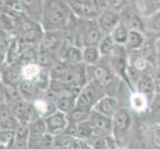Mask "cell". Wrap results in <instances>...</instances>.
<instances>
[{
    "instance_id": "cell-1",
    "label": "cell",
    "mask_w": 160,
    "mask_h": 149,
    "mask_svg": "<svg viewBox=\"0 0 160 149\" xmlns=\"http://www.w3.org/2000/svg\"><path fill=\"white\" fill-rule=\"evenodd\" d=\"M77 16L65 0H43L40 24L44 31L68 30Z\"/></svg>"
},
{
    "instance_id": "cell-2",
    "label": "cell",
    "mask_w": 160,
    "mask_h": 149,
    "mask_svg": "<svg viewBox=\"0 0 160 149\" xmlns=\"http://www.w3.org/2000/svg\"><path fill=\"white\" fill-rule=\"evenodd\" d=\"M87 24L82 27L79 33V41L80 46L82 48L89 46H98L104 34L98 25L97 20L86 19Z\"/></svg>"
},
{
    "instance_id": "cell-3",
    "label": "cell",
    "mask_w": 160,
    "mask_h": 149,
    "mask_svg": "<svg viewBox=\"0 0 160 149\" xmlns=\"http://www.w3.org/2000/svg\"><path fill=\"white\" fill-rule=\"evenodd\" d=\"M65 43V32L62 30L44 31V35L39 45L42 51L51 53L59 58L61 49Z\"/></svg>"
},
{
    "instance_id": "cell-4",
    "label": "cell",
    "mask_w": 160,
    "mask_h": 149,
    "mask_svg": "<svg viewBox=\"0 0 160 149\" xmlns=\"http://www.w3.org/2000/svg\"><path fill=\"white\" fill-rule=\"evenodd\" d=\"M97 22L104 35L110 34L120 22V14L118 11L107 8L97 18Z\"/></svg>"
},
{
    "instance_id": "cell-5",
    "label": "cell",
    "mask_w": 160,
    "mask_h": 149,
    "mask_svg": "<svg viewBox=\"0 0 160 149\" xmlns=\"http://www.w3.org/2000/svg\"><path fill=\"white\" fill-rule=\"evenodd\" d=\"M59 59L71 65L82 63V48L65 41L60 51Z\"/></svg>"
},
{
    "instance_id": "cell-6",
    "label": "cell",
    "mask_w": 160,
    "mask_h": 149,
    "mask_svg": "<svg viewBox=\"0 0 160 149\" xmlns=\"http://www.w3.org/2000/svg\"><path fill=\"white\" fill-rule=\"evenodd\" d=\"M97 101V91L92 85H89L82 87L77 97V106L76 107L90 110L92 107H95Z\"/></svg>"
},
{
    "instance_id": "cell-7",
    "label": "cell",
    "mask_w": 160,
    "mask_h": 149,
    "mask_svg": "<svg viewBox=\"0 0 160 149\" xmlns=\"http://www.w3.org/2000/svg\"><path fill=\"white\" fill-rule=\"evenodd\" d=\"M1 80L4 85L18 87L22 81V66L18 63L7 65L1 72Z\"/></svg>"
},
{
    "instance_id": "cell-8",
    "label": "cell",
    "mask_w": 160,
    "mask_h": 149,
    "mask_svg": "<svg viewBox=\"0 0 160 149\" xmlns=\"http://www.w3.org/2000/svg\"><path fill=\"white\" fill-rule=\"evenodd\" d=\"M47 130L51 134H58L62 132L68 124V119L66 113L63 112H56L49 115L45 120Z\"/></svg>"
},
{
    "instance_id": "cell-9",
    "label": "cell",
    "mask_w": 160,
    "mask_h": 149,
    "mask_svg": "<svg viewBox=\"0 0 160 149\" xmlns=\"http://www.w3.org/2000/svg\"><path fill=\"white\" fill-rule=\"evenodd\" d=\"M19 2L27 17L40 22L43 9V0H19Z\"/></svg>"
},
{
    "instance_id": "cell-10",
    "label": "cell",
    "mask_w": 160,
    "mask_h": 149,
    "mask_svg": "<svg viewBox=\"0 0 160 149\" xmlns=\"http://www.w3.org/2000/svg\"><path fill=\"white\" fill-rule=\"evenodd\" d=\"M118 101L112 97H103L98 99L95 106V110L107 117H114L118 112Z\"/></svg>"
},
{
    "instance_id": "cell-11",
    "label": "cell",
    "mask_w": 160,
    "mask_h": 149,
    "mask_svg": "<svg viewBox=\"0 0 160 149\" xmlns=\"http://www.w3.org/2000/svg\"><path fill=\"white\" fill-rule=\"evenodd\" d=\"M146 41V37L144 33L137 31V30H131L129 29L128 37L126 43L124 45V48L128 51H138V50L143 46V44Z\"/></svg>"
},
{
    "instance_id": "cell-12",
    "label": "cell",
    "mask_w": 160,
    "mask_h": 149,
    "mask_svg": "<svg viewBox=\"0 0 160 149\" xmlns=\"http://www.w3.org/2000/svg\"><path fill=\"white\" fill-rule=\"evenodd\" d=\"M136 90L138 92L143 93L147 98L152 97L153 92H155V84L154 78L150 75H143L136 82Z\"/></svg>"
},
{
    "instance_id": "cell-13",
    "label": "cell",
    "mask_w": 160,
    "mask_h": 149,
    "mask_svg": "<svg viewBox=\"0 0 160 149\" xmlns=\"http://www.w3.org/2000/svg\"><path fill=\"white\" fill-rule=\"evenodd\" d=\"M90 122L92 126V128L106 131L108 130L112 126V120H110L109 117H107L101 112L93 110L90 115Z\"/></svg>"
},
{
    "instance_id": "cell-14",
    "label": "cell",
    "mask_w": 160,
    "mask_h": 149,
    "mask_svg": "<svg viewBox=\"0 0 160 149\" xmlns=\"http://www.w3.org/2000/svg\"><path fill=\"white\" fill-rule=\"evenodd\" d=\"M102 58V55L97 46H89L82 48V63L88 66H95Z\"/></svg>"
},
{
    "instance_id": "cell-15",
    "label": "cell",
    "mask_w": 160,
    "mask_h": 149,
    "mask_svg": "<svg viewBox=\"0 0 160 149\" xmlns=\"http://www.w3.org/2000/svg\"><path fill=\"white\" fill-rule=\"evenodd\" d=\"M38 59H39V47H30L25 49L20 54L17 63L21 66L38 64Z\"/></svg>"
},
{
    "instance_id": "cell-16",
    "label": "cell",
    "mask_w": 160,
    "mask_h": 149,
    "mask_svg": "<svg viewBox=\"0 0 160 149\" xmlns=\"http://www.w3.org/2000/svg\"><path fill=\"white\" fill-rule=\"evenodd\" d=\"M128 32H129V28L128 27V25H125L122 22H119L118 24V26L112 30V32L110 33L113 41L115 42L118 46H123L125 45L126 40H128Z\"/></svg>"
},
{
    "instance_id": "cell-17",
    "label": "cell",
    "mask_w": 160,
    "mask_h": 149,
    "mask_svg": "<svg viewBox=\"0 0 160 149\" xmlns=\"http://www.w3.org/2000/svg\"><path fill=\"white\" fill-rule=\"evenodd\" d=\"M46 130L47 126L45 121H42L40 119L34 121L29 128V139L31 141H38L40 144V140Z\"/></svg>"
},
{
    "instance_id": "cell-18",
    "label": "cell",
    "mask_w": 160,
    "mask_h": 149,
    "mask_svg": "<svg viewBox=\"0 0 160 149\" xmlns=\"http://www.w3.org/2000/svg\"><path fill=\"white\" fill-rule=\"evenodd\" d=\"M118 45L113 41L112 37L110 34L104 35L102 41L98 44V50H100L102 57L103 56H112V55L115 52V47Z\"/></svg>"
},
{
    "instance_id": "cell-19",
    "label": "cell",
    "mask_w": 160,
    "mask_h": 149,
    "mask_svg": "<svg viewBox=\"0 0 160 149\" xmlns=\"http://www.w3.org/2000/svg\"><path fill=\"white\" fill-rule=\"evenodd\" d=\"M56 106L60 112H63L65 113L72 112L77 106V98H75L73 95L60 96L59 98L57 99Z\"/></svg>"
},
{
    "instance_id": "cell-20",
    "label": "cell",
    "mask_w": 160,
    "mask_h": 149,
    "mask_svg": "<svg viewBox=\"0 0 160 149\" xmlns=\"http://www.w3.org/2000/svg\"><path fill=\"white\" fill-rule=\"evenodd\" d=\"M42 68L39 64H30L22 66V80L36 81L40 76Z\"/></svg>"
},
{
    "instance_id": "cell-21",
    "label": "cell",
    "mask_w": 160,
    "mask_h": 149,
    "mask_svg": "<svg viewBox=\"0 0 160 149\" xmlns=\"http://www.w3.org/2000/svg\"><path fill=\"white\" fill-rule=\"evenodd\" d=\"M92 76L93 79L103 86L108 85L112 81V74H110V72L106 67H102V66L95 65V68H93L92 71Z\"/></svg>"
},
{
    "instance_id": "cell-22",
    "label": "cell",
    "mask_w": 160,
    "mask_h": 149,
    "mask_svg": "<svg viewBox=\"0 0 160 149\" xmlns=\"http://www.w3.org/2000/svg\"><path fill=\"white\" fill-rule=\"evenodd\" d=\"M33 106H34L37 113L42 115V117H48L49 115H51L54 112H56V107H55L54 104L50 102L38 99V101H36L34 103H33Z\"/></svg>"
},
{
    "instance_id": "cell-23",
    "label": "cell",
    "mask_w": 160,
    "mask_h": 149,
    "mask_svg": "<svg viewBox=\"0 0 160 149\" xmlns=\"http://www.w3.org/2000/svg\"><path fill=\"white\" fill-rule=\"evenodd\" d=\"M145 30L160 34V10L150 16L144 17Z\"/></svg>"
},
{
    "instance_id": "cell-24",
    "label": "cell",
    "mask_w": 160,
    "mask_h": 149,
    "mask_svg": "<svg viewBox=\"0 0 160 149\" xmlns=\"http://www.w3.org/2000/svg\"><path fill=\"white\" fill-rule=\"evenodd\" d=\"M130 123V115L126 110H120L114 114V125L119 130H124Z\"/></svg>"
},
{
    "instance_id": "cell-25",
    "label": "cell",
    "mask_w": 160,
    "mask_h": 149,
    "mask_svg": "<svg viewBox=\"0 0 160 149\" xmlns=\"http://www.w3.org/2000/svg\"><path fill=\"white\" fill-rule=\"evenodd\" d=\"M130 102H131L132 107L135 110H137V112H143L147 107L148 98L143 95V93L136 92L131 96Z\"/></svg>"
},
{
    "instance_id": "cell-26",
    "label": "cell",
    "mask_w": 160,
    "mask_h": 149,
    "mask_svg": "<svg viewBox=\"0 0 160 149\" xmlns=\"http://www.w3.org/2000/svg\"><path fill=\"white\" fill-rule=\"evenodd\" d=\"M27 103H28V102H24L22 101H18L17 102L15 103V106L13 107L14 117L18 118V120L20 121L21 124H26L27 122H29L28 118H27V114H26Z\"/></svg>"
},
{
    "instance_id": "cell-27",
    "label": "cell",
    "mask_w": 160,
    "mask_h": 149,
    "mask_svg": "<svg viewBox=\"0 0 160 149\" xmlns=\"http://www.w3.org/2000/svg\"><path fill=\"white\" fill-rule=\"evenodd\" d=\"M142 13L144 17L150 16L160 10V0H141Z\"/></svg>"
},
{
    "instance_id": "cell-28",
    "label": "cell",
    "mask_w": 160,
    "mask_h": 149,
    "mask_svg": "<svg viewBox=\"0 0 160 149\" xmlns=\"http://www.w3.org/2000/svg\"><path fill=\"white\" fill-rule=\"evenodd\" d=\"M128 27L131 30H137L144 33L145 31V23L144 20H143L141 17H139L138 15L132 14L130 15V17L128 19Z\"/></svg>"
},
{
    "instance_id": "cell-29",
    "label": "cell",
    "mask_w": 160,
    "mask_h": 149,
    "mask_svg": "<svg viewBox=\"0 0 160 149\" xmlns=\"http://www.w3.org/2000/svg\"><path fill=\"white\" fill-rule=\"evenodd\" d=\"M19 126L18 118L11 115H6L0 119V128L1 129H10V130H16Z\"/></svg>"
},
{
    "instance_id": "cell-30",
    "label": "cell",
    "mask_w": 160,
    "mask_h": 149,
    "mask_svg": "<svg viewBox=\"0 0 160 149\" xmlns=\"http://www.w3.org/2000/svg\"><path fill=\"white\" fill-rule=\"evenodd\" d=\"M92 128V126L90 121H82V122L77 125V135L79 137H82V138L87 137L90 134Z\"/></svg>"
},
{
    "instance_id": "cell-31",
    "label": "cell",
    "mask_w": 160,
    "mask_h": 149,
    "mask_svg": "<svg viewBox=\"0 0 160 149\" xmlns=\"http://www.w3.org/2000/svg\"><path fill=\"white\" fill-rule=\"evenodd\" d=\"M15 137V130L1 129L0 130V143L7 145L10 141H12Z\"/></svg>"
},
{
    "instance_id": "cell-32",
    "label": "cell",
    "mask_w": 160,
    "mask_h": 149,
    "mask_svg": "<svg viewBox=\"0 0 160 149\" xmlns=\"http://www.w3.org/2000/svg\"><path fill=\"white\" fill-rule=\"evenodd\" d=\"M89 115V110L76 107L71 112V117L76 121H82Z\"/></svg>"
},
{
    "instance_id": "cell-33",
    "label": "cell",
    "mask_w": 160,
    "mask_h": 149,
    "mask_svg": "<svg viewBox=\"0 0 160 149\" xmlns=\"http://www.w3.org/2000/svg\"><path fill=\"white\" fill-rule=\"evenodd\" d=\"M131 64L137 71L140 72V71H144L149 63H148V61L146 59H144L141 56H138V57L134 58L133 62H132Z\"/></svg>"
},
{
    "instance_id": "cell-34",
    "label": "cell",
    "mask_w": 160,
    "mask_h": 149,
    "mask_svg": "<svg viewBox=\"0 0 160 149\" xmlns=\"http://www.w3.org/2000/svg\"><path fill=\"white\" fill-rule=\"evenodd\" d=\"M53 143V137H52V134L51 133H44V135L42 136V138L40 140V148H43V149H48L52 145Z\"/></svg>"
},
{
    "instance_id": "cell-35",
    "label": "cell",
    "mask_w": 160,
    "mask_h": 149,
    "mask_svg": "<svg viewBox=\"0 0 160 149\" xmlns=\"http://www.w3.org/2000/svg\"><path fill=\"white\" fill-rule=\"evenodd\" d=\"M126 0H108V8L112 9L115 11H120V9L123 7Z\"/></svg>"
},
{
    "instance_id": "cell-36",
    "label": "cell",
    "mask_w": 160,
    "mask_h": 149,
    "mask_svg": "<svg viewBox=\"0 0 160 149\" xmlns=\"http://www.w3.org/2000/svg\"><path fill=\"white\" fill-rule=\"evenodd\" d=\"M12 149H28V138H15Z\"/></svg>"
},
{
    "instance_id": "cell-37",
    "label": "cell",
    "mask_w": 160,
    "mask_h": 149,
    "mask_svg": "<svg viewBox=\"0 0 160 149\" xmlns=\"http://www.w3.org/2000/svg\"><path fill=\"white\" fill-rule=\"evenodd\" d=\"M154 84H155V92L160 93V71H158L154 77Z\"/></svg>"
},
{
    "instance_id": "cell-38",
    "label": "cell",
    "mask_w": 160,
    "mask_h": 149,
    "mask_svg": "<svg viewBox=\"0 0 160 149\" xmlns=\"http://www.w3.org/2000/svg\"><path fill=\"white\" fill-rule=\"evenodd\" d=\"M155 48H156V58H157V61H158V65L160 67V38L155 43Z\"/></svg>"
},
{
    "instance_id": "cell-39",
    "label": "cell",
    "mask_w": 160,
    "mask_h": 149,
    "mask_svg": "<svg viewBox=\"0 0 160 149\" xmlns=\"http://www.w3.org/2000/svg\"><path fill=\"white\" fill-rule=\"evenodd\" d=\"M95 149H106V142H104L102 139H98L96 142Z\"/></svg>"
},
{
    "instance_id": "cell-40",
    "label": "cell",
    "mask_w": 160,
    "mask_h": 149,
    "mask_svg": "<svg viewBox=\"0 0 160 149\" xmlns=\"http://www.w3.org/2000/svg\"><path fill=\"white\" fill-rule=\"evenodd\" d=\"M8 0H0V13H3L5 8H6Z\"/></svg>"
},
{
    "instance_id": "cell-41",
    "label": "cell",
    "mask_w": 160,
    "mask_h": 149,
    "mask_svg": "<svg viewBox=\"0 0 160 149\" xmlns=\"http://www.w3.org/2000/svg\"><path fill=\"white\" fill-rule=\"evenodd\" d=\"M0 149H7V147L5 144H3V143H0Z\"/></svg>"
},
{
    "instance_id": "cell-42",
    "label": "cell",
    "mask_w": 160,
    "mask_h": 149,
    "mask_svg": "<svg viewBox=\"0 0 160 149\" xmlns=\"http://www.w3.org/2000/svg\"><path fill=\"white\" fill-rule=\"evenodd\" d=\"M2 32H5L3 29H2V27H1V24H0V33H2Z\"/></svg>"
},
{
    "instance_id": "cell-43",
    "label": "cell",
    "mask_w": 160,
    "mask_h": 149,
    "mask_svg": "<svg viewBox=\"0 0 160 149\" xmlns=\"http://www.w3.org/2000/svg\"><path fill=\"white\" fill-rule=\"evenodd\" d=\"M0 81H1V73H0Z\"/></svg>"
},
{
    "instance_id": "cell-44",
    "label": "cell",
    "mask_w": 160,
    "mask_h": 149,
    "mask_svg": "<svg viewBox=\"0 0 160 149\" xmlns=\"http://www.w3.org/2000/svg\"><path fill=\"white\" fill-rule=\"evenodd\" d=\"M121 149H123V148H121Z\"/></svg>"
}]
</instances>
